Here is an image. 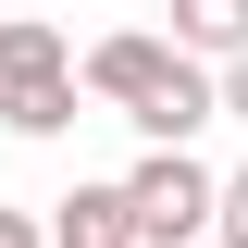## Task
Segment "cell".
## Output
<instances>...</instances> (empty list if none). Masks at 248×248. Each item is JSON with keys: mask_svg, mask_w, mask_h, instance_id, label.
Masks as SVG:
<instances>
[{"mask_svg": "<svg viewBox=\"0 0 248 248\" xmlns=\"http://www.w3.org/2000/svg\"><path fill=\"white\" fill-rule=\"evenodd\" d=\"M75 87H87V99H112L149 149H186L199 124H223V75H211V62H186L174 37H137V25H124V37H99Z\"/></svg>", "mask_w": 248, "mask_h": 248, "instance_id": "1", "label": "cell"}, {"mask_svg": "<svg viewBox=\"0 0 248 248\" xmlns=\"http://www.w3.org/2000/svg\"><path fill=\"white\" fill-rule=\"evenodd\" d=\"M223 211V174L199 149H149L137 174H124V223H137V248H186V236H211Z\"/></svg>", "mask_w": 248, "mask_h": 248, "instance_id": "2", "label": "cell"}, {"mask_svg": "<svg viewBox=\"0 0 248 248\" xmlns=\"http://www.w3.org/2000/svg\"><path fill=\"white\" fill-rule=\"evenodd\" d=\"M161 13H174V50L186 62H248V0H161Z\"/></svg>", "mask_w": 248, "mask_h": 248, "instance_id": "3", "label": "cell"}, {"mask_svg": "<svg viewBox=\"0 0 248 248\" xmlns=\"http://www.w3.org/2000/svg\"><path fill=\"white\" fill-rule=\"evenodd\" d=\"M50 248H137L124 186H75V199H50Z\"/></svg>", "mask_w": 248, "mask_h": 248, "instance_id": "4", "label": "cell"}, {"mask_svg": "<svg viewBox=\"0 0 248 248\" xmlns=\"http://www.w3.org/2000/svg\"><path fill=\"white\" fill-rule=\"evenodd\" d=\"M50 75H75V50L50 25H25V13H0V87H50Z\"/></svg>", "mask_w": 248, "mask_h": 248, "instance_id": "5", "label": "cell"}, {"mask_svg": "<svg viewBox=\"0 0 248 248\" xmlns=\"http://www.w3.org/2000/svg\"><path fill=\"white\" fill-rule=\"evenodd\" d=\"M0 124H13V137H62V124H75V75H50V87H0Z\"/></svg>", "mask_w": 248, "mask_h": 248, "instance_id": "6", "label": "cell"}, {"mask_svg": "<svg viewBox=\"0 0 248 248\" xmlns=\"http://www.w3.org/2000/svg\"><path fill=\"white\" fill-rule=\"evenodd\" d=\"M211 236H223V248H248V161L223 174V211H211Z\"/></svg>", "mask_w": 248, "mask_h": 248, "instance_id": "7", "label": "cell"}, {"mask_svg": "<svg viewBox=\"0 0 248 248\" xmlns=\"http://www.w3.org/2000/svg\"><path fill=\"white\" fill-rule=\"evenodd\" d=\"M0 248H50V223H25V211H0Z\"/></svg>", "mask_w": 248, "mask_h": 248, "instance_id": "8", "label": "cell"}, {"mask_svg": "<svg viewBox=\"0 0 248 248\" xmlns=\"http://www.w3.org/2000/svg\"><path fill=\"white\" fill-rule=\"evenodd\" d=\"M223 112H236V124H248V62H223Z\"/></svg>", "mask_w": 248, "mask_h": 248, "instance_id": "9", "label": "cell"}]
</instances>
